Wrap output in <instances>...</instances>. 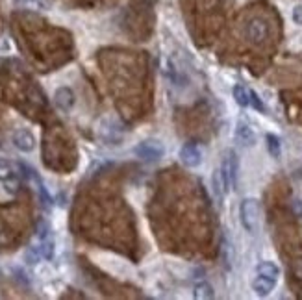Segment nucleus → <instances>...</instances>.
<instances>
[{"label":"nucleus","mask_w":302,"mask_h":300,"mask_svg":"<svg viewBox=\"0 0 302 300\" xmlns=\"http://www.w3.org/2000/svg\"><path fill=\"white\" fill-rule=\"evenodd\" d=\"M193 297L197 300H211L215 297V289H213V285L206 282V280H202V282H197L195 284V287H193Z\"/></svg>","instance_id":"nucleus-12"},{"label":"nucleus","mask_w":302,"mask_h":300,"mask_svg":"<svg viewBox=\"0 0 302 300\" xmlns=\"http://www.w3.org/2000/svg\"><path fill=\"white\" fill-rule=\"evenodd\" d=\"M265 141H267V150H269V154H271L272 158H280V152H282L280 139H278L276 135L269 134L265 137Z\"/></svg>","instance_id":"nucleus-16"},{"label":"nucleus","mask_w":302,"mask_h":300,"mask_svg":"<svg viewBox=\"0 0 302 300\" xmlns=\"http://www.w3.org/2000/svg\"><path fill=\"white\" fill-rule=\"evenodd\" d=\"M293 21L297 22V24H302V6H297L293 10Z\"/></svg>","instance_id":"nucleus-20"},{"label":"nucleus","mask_w":302,"mask_h":300,"mask_svg":"<svg viewBox=\"0 0 302 300\" xmlns=\"http://www.w3.org/2000/svg\"><path fill=\"white\" fill-rule=\"evenodd\" d=\"M238 169H239V163H238L236 152L234 150H224L219 171L221 176H223V182H224V187H226V193L234 191L238 187Z\"/></svg>","instance_id":"nucleus-1"},{"label":"nucleus","mask_w":302,"mask_h":300,"mask_svg":"<svg viewBox=\"0 0 302 300\" xmlns=\"http://www.w3.org/2000/svg\"><path fill=\"white\" fill-rule=\"evenodd\" d=\"M249 98H250V106L254 108V110H258V111H263L265 108H263V104H261L260 96H258V93L256 91H252V89H249Z\"/></svg>","instance_id":"nucleus-18"},{"label":"nucleus","mask_w":302,"mask_h":300,"mask_svg":"<svg viewBox=\"0 0 302 300\" xmlns=\"http://www.w3.org/2000/svg\"><path fill=\"white\" fill-rule=\"evenodd\" d=\"M13 145H15L17 150H21V152H32L35 148V137H33V134H32L30 130L21 128V130H17L13 134Z\"/></svg>","instance_id":"nucleus-8"},{"label":"nucleus","mask_w":302,"mask_h":300,"mask_svg":"<svg viewBox=\"0 0 302 300\" xmlns=\"http://www.w3.org/2000/svg\"><path fill=\"white\" fill-rule=\"evenodd\" d=\"M239 219L249 234H256L260 226V202L256 198H245L239 206Z\"/></svg>","instance_id":"nucleus-2"},{"label":"nucleus","mask_w":302,"mask_h":300,"mask_svg":"<svg viewBox=\"0 0 302 300\" xmlns=\"http://www.w3.org/2000/svg\"><path fill=\"white\" fill-rule=\"evenodd\" d=\"M293 272H295L297 278L302 280V256L295 258V261H293Z\"/></svg>","instance_id":"nucleus-19"},{"label":"nucleus","mask_w":302,"mask_h":300,"mask_svg":"<svg viewBox=\"0 0 302 300\" xmlns=\"http://www.w3.org/2000/svg\"><path fill=\"white\" fill-rule=\"evenodd\" d=\"M211 182H213V193H215V197L219 198V200H223V197L226 195V187H224V182H223V176H221L219 169L213 171Z\"/></svg>","instance_id":"nucleus-15"},{"label":"nucleus","mask_w":302,"mask_h":300,"mask_svg":"<svg viewBox=\"0 0 302 300\" xmlns=\"http://www.w3.org/2000/svg\"><path fill=\"white\" fill-rule=\"evenodd\" d=\"M98 134H100V137L104 139L106 143L117 145L121 141V137H123V128L117 125V123H113L111 119H104L100 128H98Z\"/></svg>","instance_id":"nucleus-7"},{"label":"nucleus","mask_w":302,"mask_h":300,"mask_svg":"<svg viewBox=\"0 0 302 300\" xmlns=\"http://www.w3.org/2000/svg\"><path fill=\"white\" fill-rule=\"evenodd\" d=\"M232 95H234V100L239 104L241 108H247L250 106V98H249V89L245 87V85H234V89H232Z\"/></svg>","instance_id":"nucleus-14"},{"label":"nucleus","mask_w":302,"mask_h":300,"mask_svg":"<svg viewBox=\"0 0 302 300\" xmlns=\"http://www.w3.org/2000/svg\"><path fill=\"white\" fill-rule=\"evenodd\" d=\"M54 102H56V106H58L62 111L73 110V106H74L73 89H69V87H60V89L56 91V95H54Z\"/></svg>","instance_id":"nucleus-10"},{"label":"nucleus","mask_w":302,"mask_h":300,"mask_svg":"<svg viewBox=\"0 0 302 300\" xmlns=\"http://www.w3.org/2000/svg\"><path fill=\"white\" fill-rule=\"evenodd\" d=\"M39 252L45 259H52L54 258V241L48 237L41 239V247H39Z\"/></svg>","instance_id":"nucleus-17"},{"label":"nucleus","mask_w":302,"mask_h":300,"mask_svg":"<svg viewBox=\"0 0 302 300\" xmlns=\"http://www.w3.org/2000/svg\"><path fill=\"white\" fill-rule=\"evenodd\" d=\"M134 152L139 159H143L146 163H156L165 156V146L159 139H145V141L137 143Z\"/></svg>","instance_id":"nucleus-4"},{"label":"nucleus","mask_w":302,"mask_h":300,"mask_svg":"<svg viewBox=\"0 0 302 300\" xmlns=\"http://www.w3.org/2000/svg\"><path fill=\"white\" fill-rule=\"evenodd\" d=\"M19 167L15 165V163H11L10 159L0 158V182L6 186V189L10 191L11 195L17 193V189L21 186V176L17 173Z\"/></svg>","instance_id":"nucleus-5"},{"label":"nucleus","mask_w":302,"mask_h":300,"mask_svg":"<svg viewBox=\"0 0 302 300\" xmlns=\"http://www.w3.org/2000/svg\"><path fill=\"white\" fill-rule=\"evenodd\" d=\"M258 274L267 276V278H271L276 282L278 276H280V270H278V267H276L272 261H261L260 265H258Z\"/></svg>","instance_id":"nucleus-13"},{"label":"nucleus","mask_w":302,"mask_h":300,"mask_svg":"<svg viewBox=\"0 0 302 300\" xmlns=\"http://www.w3.org/2000/svg\"><path fill=\"white\" fill-rule=\"evenodd\" d=\"M274 285H276L274 280L267 278V276H261V274H258L256 278L252 280V289L256 291L258 297H267L274 289Z\"/></svg>","instance_id":"nucleus-11"},{"label":"nucleus","mask_w":302,"mask_h":300,"mask_svg":"<svg viewBox=\"0 0 302 300\" xmlns=\"http://www.w3.org/2000/svg\"><path fill=\"white\" fill-rule=\"evenodd\" d=\"M180 161L186 167L193 169V167H198L202 163V152L195 143H186V145L180 148Z\"/></svg>","instance_id":"nucleus-6"},{"label":"nucleus","mask_w":302,"mask_h":300,"mask_svg":"<svg viewBox=\"0 0 302 300\" xmlns=\"http://www.w3.org/2000/svg\"><path fill=\"white\" fill-rule=\"evenodd\" d=\"M293 211H295L299 217H302V200H293Z\"/></svg>","instance_id":"nucleus-21"},{"label":"nucleus","mask_w":302,"mask_h":300,"mask_svg":"<svg viewBox=\"0 0 302 300\" xmlns=\"http://www.w3.org/2000/svg\"><path fill=\"white\" fill-rule=\"evenodd\" d=\"M243 33H245V37H247V41L250 45L261 47L263 43L267 41V37H269V24L263 19H260V17H252V19L245 22Z\"/></svg>","instance_id":"nucleus-3"},{"label":"nucleus","mask_w":302,"mask_h":300,"mask_svg":"<svg viewBox=\"0 0 302 300\" xmlns=\"http://www.w3.org/2000/svg\"><path fill=\"white\" fill-rule=\"evenodd\" d=\"M236 141L239 143L241 146H254L256 145V132L252 130V126L245 121H239L236 125Z\"/></svg>","instance_id":"nucleus-9"}]
</instances>
